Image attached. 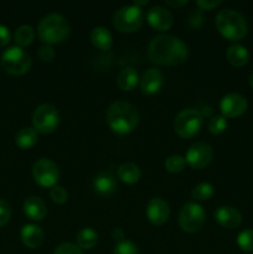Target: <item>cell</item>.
I'll return each instance as SVG.
<instances>
[{"label":"cell","instance_id":"1","mask_svg":"<svg viewBox=\"0 0 253 254\" xmlns=\"http://www.w3.org/2000/svg\"><path fill=\"white\" fill-rule=\"evenodd\" d=\"M148 56L153 64L159 66H178L189 56L188 46L173 35H158L150 41Z\"/></svg>","mask_w":253,"mask_h":254},{"label":"cell","instance_id":"2","mask_svg":"<svg viewBox=\"0 0 253 254\" xmlns=\"http://www.w3.org/2000/svg\"><path fill=\"white\" fill-rule=\"evenodd\" d=\"M107 124L118 135H126L136 128L139 122L138 111L126 101L113 102L107 109Z\"/></svg>","mask_w":253,"mask_h":254},{"label":"cell","instance_id":"3","mask_svg":"<svg viewBox=\"0 0 253 254\" xmlns=\"http://www.w3.org/2000/svg\"><path fill=\"white\" fill-rule=\"evenodd\" d=\"M71 26L68 21L60 14H50L45 16L37 26V35L46 45L60 44L68 37Z\"/></svg>","mask_w":253,"mask_h":254},{"label":"cell","instance_id":"4","mask_svg":"<svg viewBox=\"0 0 253 254\" xmlns=\"http://www.w3.org/2000/svg\"><path fill=\"white\" fill-rule=\"evenodd\" d=\"M216 27L225 39L240 41L247 35V22L245 17L232 9L221 10L216 16Z\"/></svg>","mask_w":253,"mask_h":254},{"label":"cell","instance_id":"5","mask_svg":"<svg viewBox=\"0 0 253 254\" xmlns=\"http://www.w3.org/2000/svg\"><path fill=\"white\" fill-rule=\"evenodd\" d=\"M203 116L200 111L188 108L181 111L174 119V130L180 138L191 139L202 129Z\"/></svg>","mask_w":253,"mask_h":254},{"label":"cell","instance_id":"6","mask_svg":"<svg viewBox=\"0 0 253 254\" xmlns=\"http://www.w3.org/2000/svg\"><path fill=\"white\" fill-rule=\"evenodd\" d=\"M31 57L19 46L5 50L1 55V67L5 72L12 76H22L31 68Z\"/></svg>","mask_w":253,"mask_h":254},{"label":"cell","instance_id":"7","mask_svg":"<svg viewBox=\"0 0 253 254\" xmlns=\"http://www.w3.org/2000/svg\"><path fill=\"white\" fill-rule=\"evenodd\" d=\"M143 11L135 5L123 6L117 10L113 15V25L119 32L129 34L138 31L143 25Z\"/></svg>","mask_w":253,"mask_h":254},{"label":"cell","instance_id":"8","mask_svg":"<svg viewBox=\"0 0 253 254\" xmlns=\"http://www.w3.org/2000/svg\"><path fill=\"white\" fill-rule=\"evenodd\" d=\"M60 116L56 107L52 104H41L32 114V127L36 133L50 134L59 127Z\"/></svg>","mask_w":253,"mask_h":254},{"label":"cell","instance_id":"9","mask_svg":"<svg viewBox=\"0 0 253 254\" xmlns=\"http://www.w3.org/2000/svg\"><path fill=\"white\" fill-rule=\"evenodd\" d=\"M206 215L202 206L196 202H188L179 213V226L184 232L195 233L202 228Z\"/></svg>","mask_w":253,"mask_h":254},{"label":"cell","instance_id":"10","mask_svg":"<svg viewBox=\"0 0 253 254\" xmlns=\"http://www.w3.org/2000/svg\"><path fill=\"white\" fill-rule=\"evenodd\" d=\"M59 168L50 159H40L32 166V176L41 188H54L59 180Z\"/></svg>","mask_w":253,"mask_h":254},{"label":"cell","instance_id":"11","mask_svg":"<svg viewBox=\"0 0 253 254\" xmlns=\"http://www.w3.org/2000/svg\"><path fill=\"white\" fill-rule=\"evenodd\" d=\"M213 158V150L210 144L207 143H195L188 149L185 154V161L190 168L200 170L206 168L211 163Z\"/></svg>","mask_w":253,"mask_h":254},{"label":"cell","instance_id":"12","mask_svg":"<svg viewBox=\"0 0 253 254\" xmlns=\"http://www.w3.org/2000/svg\"><path fill=\"white\" fill-rule=\"evenodd\" d=\"M221 113L225 118H236L247 109V101L238 93H228L220 102Z\"/></svg>","mask_w":253,"mask_h":254},{"label":"cell","instance_id":"13","mask_svg":"<svg viewBox=\"0 0 253 254\" xmlns=\"http://www.w3.org/2000/svg\"><path fill=\"white\" fill-rule=\"evenodd\" d=\"M146 217L153 225L161 226L169 220L170 216V206L164 198L154 197L149 201L146 206Z\"/></svg>","mask_w":253,"mask_h":254},{"label":"cell","instance_id":"14","mask_svg":"<svg viewBox=\"0 0 253 254\" xmlns=\"http://www.w3.org/2000/svg\"><path fill=\"white\" fill-rule=\"evenodd\" d=\"M146 20L153 29L158 31H166L173 26V15L163 6H154L146 14Z\"/></svg>","mask_w":253,"mask_h":254},{"label":"cell","instance_id":"15","mask_svg":"<svg viewBox=\"0 0 253 254\" xmlns=\"http://www.w3.org/2000/svg\"><path fill=\"white\" fill-rule=\"evenodd\" d=\"M213 217L218 225L225 228H236L242 222V216L240 211L231 206H220L216 208Z\"/></svg>","mask_w":253,"mask_h":254},{"label":"cell","instance_id":"16","mask_svg":"<svg viewBox=\"0 0 253 254\" xmlns=\"http://www.w3.org/2000/svg\"><path fill=\"white\" fill-rule=\"evenodd\" d=\"M163 74L156 68H150L144 72L143 77L140 79L141 91H143V93L148 94V96H153V94L160 92V89L163 88Z\"/></svg>","mask_w":253,"mask_h":254},{"label":"cell","instance_id":"17","mask_svg":"<svg viewBox=\"0 0 253 254\" xmlns=\"http://www.w3.org/2000/svg\"><path fill=\"white\" fill-rule=\"evenodd\" d=\"M93 189L102 197H108L116 191L117 181L111 171H102L94 178Z\"/></svg>","mask_w":253,"mask_h":254},{"label":"cell","instance_id":"18","mask_svg":"<svg viewBox=\"0 0 253 254\" xmlns=\"http://www.w3.org/2000/svg\"><path fill=\"white\" fill-rule=\"evenodd\" d=\"M20 237H21L22 243L27 248L35 250V248H39L42 245V242H44V231L41 230L40 226L29 223V225H25L21 228Z\"/></svg>","mask_w":253,"mask_h":254},{"label":"cell","instance_id":"19","mask_svg":"<svg viewBox=\"0 0 253 254\" xmlns=\"http://www.w3.org/2000/svg\"><path fill=\"white\" fill-rule=\"evenodd\" d=\"M24 213L31 221H42L46 216L47 210L44 201L37 196H31L24 202Z\"/></svg>","mask_w":253,"mask_h":254},{"label":"cell","instance_id":"20","mask_svg":"<svg viewBox=\"0 0 253 254\" xmlns=\"http://www.w3.org/2000/svg\"><path fill=\"white\" fill-rule=\"evenodd\" d=\"M139 83L138 71L133 67H126L117 76V86L124 92L133 91Z\"/></svg>","mask_w":253,"mask_h":254},{"label":"cell","instance_id":"21","mask_svg":"<svg viewBox=\"0 0 253 254\" xmlns=\"http://www.w3.org/2000/svg\"><path fill=\"white\" fill-rule=\"evenodd\" d=\"M117 175L118 179L124 184L128 185H133L136 184L141 178V171L138 165L133 163H124L118 166L117 169Z\"/></svg>","mask_w":253,"mask_h":254},{"label":"cell","instance_id":"22","mask_svg":"<svg viewBox=\"0 0 253 254\" xmlns=\"http://www.w3.org/2000/svg\"><path fill=\"white\" fill-rule=\"evenodd\" d=\"M226 59H227L228 64H232V66L243 67L245 64H247L248 60H250V52L242 45L235 44L227 49Z\"/></svg>","mask_w":253,"mask_h":254},{"label":"cell","instance_id":"23","mask_svg":"<svg viewBox=\"0 0 253 254\" xmlns=\"http://www.w3.org/2000/svg\"><path fill=\"white\" fill-rule=\"evenodd\" d=\"M91 41L97 49L102 51H108L113 44V37L108 29L103 26H97L91 31Z\"/></svg>","mask_w":253,"mask_h":254},{"label":"cell","instance_id":"24","mask_svg":"<svg viewBox=\"0 0 253 254\" xmlns=\"http://www.w3.org/2000/svg\"><path fill=\"white\" fill-rule=\"evenodd\" d=\"M15 143L22 150H29L34 148L37 143V133L34 128H22L17 131Z\"/></svg>","mask_w":253,"mask_h":254},{"label":"cell","instance_id":"25","mask_svg":"<svg viewBox=\"0 0 253 254\" xmlns=\"http://www.w3.org/2000/svg\"><path fill=\"white\" fill-rule=\"evenodd\" d=\"M77 246L81 250H92L98 242V233L91 227H84L77 233Z\"/></svg>","mask_w":253,"mask_h":254},{"label":"cell","instance_id":"26","mask_svg":"<svg viewBox=\"0 0 253 254\" xmlns=\"http://www.w3.org/2000/svg\"><path fill=\"white\" fill-rule=\"evenodd\" d=\"M35 39V31L30 25H21L16 29L14 34V40L19 47L29 46Z\"/></svg>","mask_w":253,"mask_h":254},{"label":"cell","instance_id":"27","mask_svg":"<svg viewBox=\"0 0 253 254\" xmlns=\"http://www.w3.org/2000/svg\"><path fill=\"white\" fill-rule=\"evenodd\" d=\"M213 186L210 183H201L192 190V198L195 201H207L212 197Z\"/></svg>","mask_w":253,"mask_h":254},{"label":"cell","instance_id":"28","mask_svg":"<svg viewBox=\"0 0 253 254\" xmlns=\"http://www.w3.org/2000/svg\"><path fill=\"white\" fill-rule=\"evenodd\" d=\"M185 158H183V156L180 155H170L169 158L165 159V161H164L165 170L171 174L181 173V171L184 170V168H185Z\"/></svg>","mask_w":253,"mask_h":254},{"label":"cell","instance_id":"29","mask_svg":"<svg viewBox=\"0 0 253 254\" xmlns=\"http://www.w3.org/2000/svg\"><path fill=\"white\" fill-rule=\"evenodd\" d=\"M227 129V119L223 116H213L208 122V131L212 135H220Z\"/></svg>","mask_w":253,"mask_h":254},{"label":"cell","instance_id":"30","mask_svg":"<svg viewBox=\"0 0 253 254\" xmlns=\"http://www.w3.org/2000/svg\"><path fill=\"white\" fill-rule=\"evenodd\" d=\"M237 245L245 252H253V230H245L237 236Z\"/></svg>","mask_w":253,"mask_h":254},{"label":"cell","instance_id":"31","mask_svg":"<svg viewBox=\"0 0 253 254\" xmlns=\"http://www.w3.org/2000/svg\"><path fill=\"white\" fill-rule=\"evenodd\" d=\"M50 198L52 200V202L56 203V205H63L68 200V192L66 191V189L63 186L55 185L54 188H51L50 190Z\"/></svg>","mask_w":253,"mask_h":254},{"label":"cell","instance_id":"32","mask_svg":"<svg viewBox=\"0 0 253 254\" xmlns=\"http://www.w3.org/2000/svg\"><path fill=\"white\" fill-rule=\"evenodd\" d=\"M113 254H139V248L131 241L123 240L122 242L117 243Z\"/></svg>","mask_w":253,"mask_h":254},{"label":"cell","instance_id":"33","mask_svg":"<svg viewBox=\"0 0 253 254\" xmlns=\"http://www.w3.org/2000/svg\"><path fill=\"white\" fill-rule=\"evenodd\" d=\"M11 218V206L7 201L0 200V227L6 225Z\"/></svg>","mask_w":253,"mask_h":254},{"label":"cell","instance_id":"34","mask_svg":"<svg viewBox=\"0 0 253 254\" xmlns=\"http://www.w3.org/2000/svg\"><path fill=\"white\" fill-rule=\"evenodd\" d=\"M54 254H83L82 250L73 243H62L56 247Z\"/></svg>","mask_w":253,"mask_h":254},{"label":"cell","instance_id":"35","mask_svg":"<svg viewBox=\"0 0 253 254\" xmlns=\"http://www.w3.org/2000/svg\"><path fill=\"white\" fill-rule=\"evenodd\" d=\"M39 57L41 61L44 62H50L54 60L55 57V50L52 49L50 45H44V46L40 47L39 50Z\"/></svg>","mask_w":253,"mask_h":254},{"label":"cell","instance_id":"36","mask_svg":"<svg viewBox=\"0 0 253 254\" xmlns=\"http://www.w3.org/2000/svg\"><path fill=\"white\" fill-rule=\"evenodd\" d=\"M222 4V1L220 0H198L196 1V5L200 7V10H206V11H211V10L216 9L217 6Z\"/></svg>","mask_w":253,"mask_h":254},{"label":"cell","instance_id":"37","mask_svg":"<svg viewBox=\"0 0 253 254\" xmlns=\"http://www.w3.org/2000/svg\"><path fill=\"white\" fill-rule=\"evenodd\" d=\"M11 41V32L4 25H0V47L6 46Z\"/></svg>","mask_w":253,"mask_h":254},{"label":"cell","instance_id":"38","mask_svg":"<svg viewBox=\"0 0 253 254\" xmlns=\"http://www.w3.org/2000/svg\"><path fill=\"white\" fill-rule=\"evenodd\" d=\"M112 237L117 241V243L122 242L124 238V233H123V231H122V228H119V227L114 228V230L112 231Z\"/></svg>","mask_w":253,"mask_h":254},{"label":"cell","instance_id":"39","mask_svg":"<svg viewBox=\"0 0 253 254\" xmlns=\"http://www.w3.org/2000/svg\"><path fill=\"white\" fill-rule=\"evenodd\" d=\"M165 2H166V5H168V6L176 7V9L188 4V1H186V0H184V1H171V0H168V1H165Z\"/></svg>","mask_w":253,"mask_h":254},{"label":"cell","instance_id":"40","mask_svg":"<svg viewBox=\"0 0 253 254\" xmlns=\"http://www.w3.org/2000/svg\"><path fill=\"white\" fill-rule=\"evenodd\" d=\"M148 0H145V1H136V0H135V1H134L133 2V5H135V6H138V7H140V6H144V5H146V4H148Z\"/></svg>","mask_w":253,"mask_h":254},{"label":"cell","instance_id":"41","mask_svg":"<svg viewBox=\"0 0 253 254\" xmlns=\"http://www.w3.org/2000/svg\"><path fill=\"white\" fill-rule=\"evenodd\" d=\"M248 83H250V86L253 88V72H251V74L248 76Z\"/></svg>","mask_w":253,"mask_h":254}]
</instances>
